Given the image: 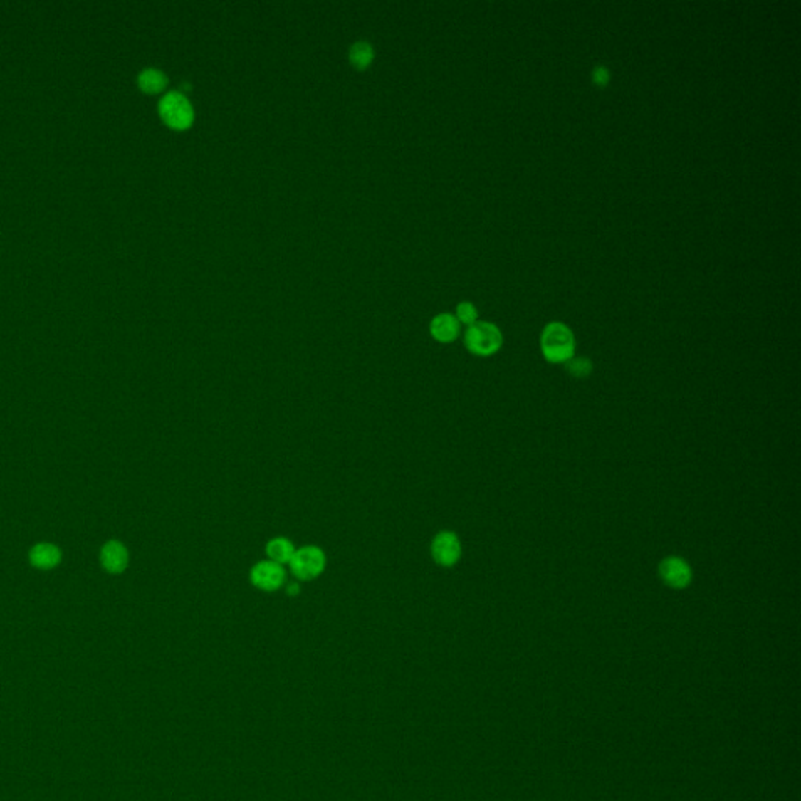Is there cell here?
I'll return each instance as SVG.
<instances>
[{
  "mask_svg": "<svg viewBox=\"0 0 801 801\" xmlns=\"http://www.w3.org/2000/svg\"><path fill=\"white\" fill-rule=\"evenodd\" d=\"M540 351L546 362L565 365L576 351L573 330L560 321L548 323L540 334Z\"/></svg>",
  "mask_w": 801,
  "mask_h": 801,
  "instance_id": "6da1fadb",
  "label": "cell"
},
{
  "mask_svg": "<svg viewBox=\"0 0 801 801\" xmlns=\"http://www.w3.org/2000/svg\"><path fill=\"white\" fill-rule=\"evenodd\" d=\"M503 332L493 323L476 321L468 326L464 335V345L473 355L490 357L503 347Z\"/></svg>",
  "mask_w": 801,
  "mask_h": 801,
  "instance_id": "7a4b0ae2",
  "label": "cell"
},
{
  "mask_svg": "<svg viewBox=\"0 0 801 801\" xmlns=\"http://www.w3.org/2000/svg\"><path fill=\"white\" fill-rule=\"evenodd\" d=\"M158 113H160L163 122L174 130H187L194 121L192 102L180 91L166 93L160 104H158Z\"/></svg>",
  "mask_w": 801,
  "mask_h": 801,
  "instance_id": "3957f363",
  "label": "cell"
},
{
  "mask_svg": "<svg viewBox=\"0 0 801 801\" xmlns=\"http://www.w3.org/2000/svg\"><path fill=\"white\" fill-rule=\"evenodd\" d=\"M290 572L298 581L310 582L320 577L328 565V557L320 546L305 545L300 546L293 554L290 560Z\"/></svg>",
  "mask_w": 801,
  "mask_h": 801,
  "instance_id": "277c9868",
  "label": "cell"
},
{
  "mask_svg": "<svg viewBox=\"0 0 801 801\" xmlns=\"http://www.w3.org/2000/svg\"><path fill=\"white\" fill-rule=\"evenodd\" d=\"M431 556L435 564L443 568H451L459 564L462 557V543L453 530H440L431 543Z\"/></svg>",
  "mask_w": 801,
  "mask_h": 801,
  "instance_id": "5b68a950",
  "label": "cell"
},
{
  "mask_svg": "<svg viewBox=\"0 0 801 801\" xmlns=\"http://www.w3.org/2000/svg\"><path fill=\"white\" fill-rule=\"evenodd\" d=\"M657 575H659L664 585L670 587L673 590H683L692 584L693 572L692 567L689 565V562L679 556H669L659 562L657 567Z\"/></svg>",
  "mask_w": 801,
  "mask_h": 801,
  "instance_id": "8992f818",
  "label": "cell"
},
{
  "mask_svg": "<svg viewBox=\"0 0 801 801\" xmlns=\"http://www.w3.org/2000/svg\"><path fill=\"white\" fill-rule=\"evenodd\" d=\"M287 572L273 560H260L251 568L249 581L261 592H277L285 585Z\"/></svg>",
  "mask_w": 801,
  "mask_h": 801,
  "instance_id": "52a82bcc",
  "label": "cell"
},
{
  "mask_svg": "<svg viewBox=\"0 0 801 801\" xmlns=\"http://www.w3.org/2000/svg\"><path fill=\"white\" fill-rule=\"evenodd\" d=\"M431 335L439 343H453L460 335V323L454 315L440 313L431 321Z\"/></svg>",
  "mask_w": 801,
  "mask_h": 801,
  "instance_id": "ba28073f",
  "label": "cell"
},
{
  "mask_svg": "<svg viewBox=\"0 0 801 801\" xmlns=\"http://www.w3.org/2000/svg\"><path fill=\"white\" fill-rule=\"evenodd\" d=\"M100 560L110 573H121L129 562V553L119 542H108L100 553Z\"/></svg>",
  "mask_w": 801,
  "mask_h": 801,
  "instance_id": "9c48e42d",
  "label": "cell"
},
{
  "mask_svg": "<svg viewBox=\"0 0 801 801\" xmlns=\"http://www.w3.org/2000/svg\"><path fill=\"white\" fill-rule=\"evenodd\" d=\"M295 551H296L295 543H293L290 538H287V537H274L265 546V553H266L268 560H273V562H276V564H279L282 567L285 564H290V560L293 557V554H295Z\"/></svg>",
  "mask_w": 801,
  "mask_h": 801,
  "instance_id": "30bf717a",
  "label": "cell"
},
{
  "mask_svg": "<svg viewBox=\"0 0 801 801\" xmlns=\"http://www.w3.org/2000/svg\"><path fill=\"white\" fill-rule=\"evenodd\" d=\"M138 86L147 94H158L168 86V77L160 69L147 68L138 75Z\"/></svg>",
  "mask_w": 801,
  "mask_h": 801,
  "instance_id": "8fae6325",
  "label": "cell"
},
{
  "mask_svg": "<svg viewBox=\"0 0 801 801\" xmlns=\"http://www.w3.org/2000/svg\"><path fill=\"white\" fill-rule=\"evenodd\" d=\"M375 60V49L367 41H355L349 47V63L357 70H365L371 66Z\"/></svg>",
  "mask_w": 801,
  "mask_h": 801,
  "instance_id": "7c38bea8",
  "label": "cell"
},
{
  "mask_svg": "<svg viewBox=\"0 0 801 801\" xmlns=\"http://www.w3.org/2000/svg\"><path fill=\"white\" fill-rule=\"evenodd\" d=\"M30 562L38 568H52L60 562V551L53 545H36L30 553Z\"/></svg>",
  "mask_w": 801,
  "mask_h": 801,
  "instance_id": "4fadbf2b",
  "label": "cell"
},
{
  "mask_svg": "<svg viewBox=\"0 0 801 801\" xmlns=\"http://www.w3.org/2000/svg\"><path fill=\"white\" fill-rule=\"evenodd\" d=\"M565 368L568 371V375H572L576 379H584V377L592 375L593 363H592L590 359H587V357H576L575 355L565 363Z\"/></svg>",
  "mask_w": 801,
  "mask_h": 801,
  "instance_id": "5bb4252c",
  "label": "cell"
},
{
  "mask_svg": "<svg viewBox=\"0 0 801 801\" xmlns=\"http://www.w3.org/2000/svg\"><path fill=\"white\" fill-rule=\"evenodd\" d=\"M478 308H476L474 304L468 303V300H464V303H460L456 308V318L460 324H465V326H471L476 321H478Z\"/></svg>",
  "mask_w": 801,
  "mask_h": 801,
  "instance_id": "9a60e30c",
  "label": "cell"
},
{
  "mask_svg": "<svg viewBox=\"0 0 801 801\" xmlns=\"http://www.w3.org/2000/svg\"><path fill=\"white\" fill-rule=\"evenodd\" d=\"M592 82L600 86V88H604V86L610 82V73L606 66L598 65L595 66L592 70Z\"/></svg>",
  "mask_w": 801,
  "mask_h": 801,
  "instance_id": "2e32d148",
  "label": "cell"
},
{
  "mask_svg": "<svg viewBox=\"0 0 801 801\" xmlns=\"http://www.w3.org/2000/svg\"><path fill=\"white\" fill-rule=\"evenodd\" d=\"M285 592H287L288 597H298V595L300 593V585H299V582H290V584H287V587H285Z\"/></svg>",
  "mask_w": 801,
  "mask_h": 801,
  "instance_id": "e0dca14e",
  "label": "cell"
}]
</instances>
